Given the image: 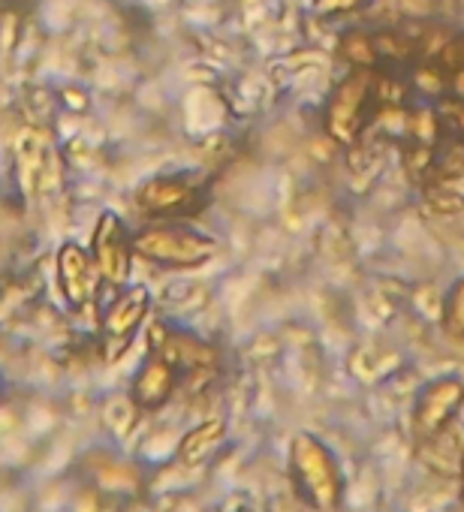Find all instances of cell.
I'll return each mask as SVG.
<instances>
[{"label":"cell","mask_w":464,"mask_h":512,"mask_svg":"<svg viewBox=\"0 0 464 512\" xmlns=\"http://www.w3.org/2000/svg\"><path fill=\"white\" fill-rule=\"evenodd\" d=\"M341 58L353 67V70H377V52H374V31H362L353 28L347 34H341L338 43Z\"/></svg>","instance_id":"8fae6325"},{"label":"cell","mask_w":464,"mask_h":512,"mask_svg":"<svg viewBox=\"0 0 464 512\" xmlns=\"http://www.w3.org/2000/svg\"><path fill=\"white\" fill-rule=\"evenodd\" d=\"M368 0H314V10L326 19H341L356 10H362Z\"/></svg>","instance_id":"9a60e30c"},{"label":"cell","mask_w":464,"mask_h":512,"mask_svg":"<svg viewBox=\"0 0 464 512\" xmlns=\"http://www.w3.org/2000/svg\"><path fill=\"white\" fill-rule=\"evenodd\" d=\"M377 115V97H374V70H350V76H344L323 112V130L326 136L341 145V148H353L362 133L368 130V124Z\"/></svg>","instance_id":"3957f363"},{"label":"cell","mask_w":464,"mask_h":512,"mask_svg":"<svg viewBox=\"0 0 464 512\" xmlns=\"http://www.w3.org/2000/svg\"><path fill=\"white\" fill-rule=\"evenodd\" d=\"M440 326H443V335L452 338V341H464V278H458L446 299H443V311H440Z\"/></svg>","instance_id":"7c38bea8"},{"label":"cell","mask_w":464,"mask_h":512,"mask_svg":"<svg viewBox=\"0 0 464 512\" xmlns=\"http://www.w3.org/2000/svg\"><path fill=\"white\" fill-rule=\"evenodd\" d=\"M437 115L443 121L446 136L464 145V97H446L437 103Z\"/></svg>","instance_id":"4fadbf2b"},{"label":"cell","mask_w":464,"mask_h":512,"mask_svg":"<svg viewBox=\"0 0 464 512\" xmlns=\"http://www.w3.org/2000/svg\"><path fill=\"white\" fill-rule=\"evenodd\" d=\"M407 79H410L413 97L428 100L431 106H437L440 100L449 97V79H452V73H449L437 58H422V61H416V64L407 70Z\"/></svg>","instance_id":"30bf717a"},{"label":"cell","mask_w":464,"mask_h":512,"mask_svg":"<svg viewBox=\"0 0 464 512\" xmlns=\"http://www.w3.org/2000/svg\"><path fill=\"white\" fill-rule=\"evenodd\" d=\"M175 383H178V368L163 353H154L133 380V398L145 410L163 407L175 392Z\"/></svg>","instance_id":"9c48e42d"},{"label":"cell","mask_w":464,"mask_h":512,"mask_svg":"<svg viewBox=\"0 0 464 512\" xmlns=\"http://www.w3.org/2000/svg\"><path fill=\"white\" fill-rule=\"evenodd\" d=\"M148 305H151V299H148L145 287H130L124 293H118L103 317V332H106L109 344L127 347L133 341V335L139 332V326L148 314Z\"/></svg>","instance_id":"ba28073f"},{"label":"cell","mask_w":464,"mask_h":512,"mask_svg":"<svg viewBox=\"0 0 464 512\" xmlns=\"http://www.w3.org/2000/svg\"><path fill=\"white\" fill-rule=\"evenodd\" d=\"M91 250H94V263L100 269V275L112 284L127 281L130 275V256H133V238L127 235L124 223L115 214H103L94 238H91Z\"/></svg>","instance_id":"8992f818"},{"label":"cell","mask_w":464,"mask_h":512,"mask_svg":"<svg viewBox=\"0 0 464 512\" xmlns=\"http://www.w3.org/2000/svg\"><path fill=\"white\" fill-rule=\"evenodd\" d=\"M58 278H61V290L64 299L70 305H85L97 296L100 287V269L94 260H88L85 247L79 244H64L58 253Z\"/></svg>","instance_id":"52a82bcc"},{"label":"cell","mask_w":464,"mask_h":512,"mask_svg":"<svg viewBox=\"0 0 464 512\" xmlns=\"http://www.w3.org/2000/svg\"><path fill=\"white\" fill-rule=\"evenodd\" d=\"M464 407V380L455 374H443L428 380L413 404V431L422 443L437 440L458 419Z\"/></svg>","instance_id":"277c9868"},{"label":"cell","mask_w":464,"mask_h":512,"mask_svg":"<svg viewBox=\"0 0 464 512\" xmlns=\"http://www.w3.org/2000/svg\"><path fill=\"white\" fill-rule=\"evenodd\" d=\"M290 473L299 497L314 512H338L344 503V473L335 452L314 434L299 431L290 443Z\"/></svg>","instance_id":"6da1fadb"},{"label":"cell","mask_w":464,"mask_h":512,"mask_svg":"<svg viewBox=\"0 0 464 512\" xmlns=\"http://www.w3.org/2000/svg\"><path fill=\"white\" fill-rule=\"evenodd\" d=\"M214 238L184 226V223H154L145 226L142 232L133 235V253L142 256V260L163 266V269H175V272H193L202 269L205 263L214 260Z\"/></svg>","instance_id":"7a4b0ae2"},{"label":"cell","mask_w":464,"mask_h":512,"mask_svg":"<svg viewBox=\"0 0 464 512\" xmlns=\"http://www.w3.org/2000/svg\"><path fill=\"white\" fill-rule=\"evenodd\" d=\"M205 199H208L205 190L187 175H154L136 193L139 211L154 220L193 217L205 208Z\"/></svg>","instance_id":"5b68a950"},{"label":"cell","mask_w":464,"mask_h":512,"mask_svg":"<svg viewBox=\"0 0 464 512\" xmlns=\"http://www.w3.org/2000/svg\"><path fill=\"white\" fill-rule=\"evenodd\" d=\"M446 70H464V34H455L443 43V49L434 55Z\"/></svg>","instance_id":"5bb4252c"},{"label":"cell","mask_w":464,"mask_h":512,"mask_svg":"<svg viewBox=\"0 0 464 512\" xmlns=\"http://www.w3.org/2000/svg\"><path fill=\"white\" fill-rule=\"evenodd\" d=\"M458 479H461V503H464V452H461V464H458Z\"/></svg>","instance_id":"2e32d148"}]
</instances>
